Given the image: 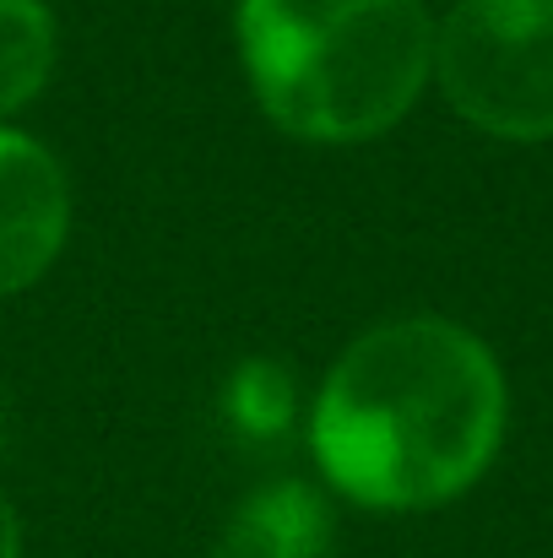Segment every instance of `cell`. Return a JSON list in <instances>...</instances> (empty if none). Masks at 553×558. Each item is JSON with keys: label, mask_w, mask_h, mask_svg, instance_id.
Returning <instances> with one entry per match:
<instances>
[{"label": "cell", "mask_w": 553, "mask_h": 558, "mask_svg": "<svg viewBox=\"0 0 553 558\" xmlns=\"http://www.w3.org/2000/svg\"><path fill=\"white\" fill-rule=\"evenodd\" d=\"M332 554V505L321 488L282 477L239 499L212 558H326Z\"/></svg>", "instance_id": "5"}, {"label": "cell", "mask_w": 553, "mask_h": 558, "mask_svg": "<svg viewBox=\"0 0 553 558\" xmlns=\"http://www.w3.org/2000/svg\"><path fill=\"white\" fill-rule=\"evenodd\" d=\"M434 76L472 131L553 142V0H456L434 27Z\"/></svg>", "instance_id": "3"}, {"label": "cell", "mask_w": 553, "mask_h": 558, "mask_svg": "<svg viewBox=\"0 0 553 558\" xmlns=\"http://www.w3.org/2000/svg\"><path fill=\"white\" fill-rule=\"evenodd\" d=\"M223 412H228V423L244 439H282L293 428V417H299V390H293V379H288L282 364L250 359L228 379Z\"/></svg>", "instance_id": "7"}, {"label": "cell", "mask_w": 553, "mask_h": 558, "mask_svg": "<svg viewBox=\"0 0 553 558\" xmlns=\"http://www.w3.org/2000/svg\"><path fill=\"white\" fill-rule=\"evenodd\" d=\"M65 228L71 185L60 158L44 142L0 125V299L33 288L55 266Z\"/></svg>", "instance_id": "4"}, {"label": "cell", "mask_w": 553, "mask_h": 558, "mask_svg": "<svg viewBox=\"0 0 553 558\" xmlns=\"http://www.w3.org/2000/svg\"><path fill=\"white\" fill-rule=\"evenodd\" d=\"M239 60L277 131L374 142L434 76V16L423 0H239Z\"/></svg>", "instance_id": "2"}, {"label": "cell", "mask_w": 553, "mask_h": 558, "mask_svg": "<svg viewBox=\"0 0 553 558\" xmlns=\"http://www.w3.org/2000/svg\"><path fill=\"white\" fill-rule=\"evenodd\" d=\"M55 71V11L44 0H0V125L27 109Z\"/></svg>", "instance_id": "6"}, {"label": "cell", "mask_w": 553, "mask_h": 558, "mask_svg": "<svg viewBox=\"0 0 553 558\" xmlns=\"http://www.w3.org/2000/svg\"><path fill=\"white\" fill-rule=\"evenodd\" d=\"M505 417V369L483 337L445 315H401L364 331L321 379L310 450L364 510H434L489 472Z\"/></svg>", "instance_id": "1"}, {"label": "cell", "mask_w": 553, "mask_h": 558, "mask_svg": "<svg viewBox=\"0 0 553 558\" xmlns=\"http://www.w3.org/2000/svg\"><path fill=\"white\" fill-rule=\"evenodd\" d=\"M0 558H22V526H16V510L5 494H0Z\"/></svg>", "instance_id": "8"}]
</instances>
